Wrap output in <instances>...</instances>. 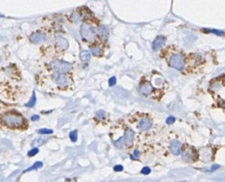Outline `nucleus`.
<instances>
[{"instance_id":"obj_1","label":"nucleus","mask_w":225,"mask_h":182,"mask_svg":"<svg viewBox=\"0 0 225 182\" xmlns=\"http://www.w3.org/2000/svg\"><path fill=\"white\" fill-rule=\"evenodd\" d=\"M1 125L10 130H26L28 120L17 111H6L0 114Z\"/></svg>"},{"instance_id":"obj_2","label":"nucleus","mask_w":225,"mask_h":182,"mask_svg":"<svg viewBox=\"0 0 225 182\" xmlns=\"http://www.w3.org/2000/svg\"><path fill=\"white\" fill-rule=\"evenodd\" d=\"M80 35L83 41L88 44L98 43V33L95 26L89 22H83L80 27Z\"/></svg>"},{"instance_id":"obj_3","label":"nucleus","mask_w":225,"mask_h":182,"mask_svg":"<svg viewBox=\"0 0 225 182\" xmlns=\"http://www.w3.org/2000/svg\"><path fill=\"white\" fill-rule=\"evenodd\" d=\"M134 140H135V133L134 131L129 128V127H126V130L124 131L123 135L119 137L118 139L113 140L112 142L114 144L117 149H123L125 148L127 149H130L132 147L133 143H134Z\"/></svg>"},{"instance_id":"obj_4","label":"nucleus","mask_w":225,"mask_h":182,"mask_svg":"<svg viewBox=\"0 0 225 182\" xmlns=\"http://www.w3.org/2000/svg\"><path fill=\"white\" fill-rule=\"evenodd\" d=\"M47 67L53 73L59 74H69L73 70V65L71 63L62 60H53L48 62Z\"/></svg>"},{"instance_id":"obj_5","label":"nucleus","mask_w":225,"mask_h":182,"mask_svg":"<svg viewBox=\"0 0 225 182\" xmlns=\"http://www.w3.org/2000/svg\"><path fill=\"white\" fill-rule=\"evenodd\" d=\"M50 79L59 88L65 89L71 86L73 83V80L71 76L68 74H59V73H52L50 75Z\"/></svg>"},{"instance_id":"obj_6","label":"nucleus","mask_w":225,"mask_h":182,"mask_svg":"<svg viewBox=\"0 0 225 182\" xmlns=\"http://www.w3.org/2000/svg\"><path fill=\"white\" fill-rule=\"evenodd\" d=\"M167 64L171 68L181 72L183 71L184 68H185L186 62L184 60V57L181 55L180 53H173L169 55Z\"/></svg>"},{"instance_id":"obj_7","label":"nucleus","mask_w":225,"mask_h":182,"mask_svg":"<svg viewBox=\"0 0 225 182\" xmlns=\"http://www.w3.org/2000/svg\"><path fill=\"white\" fill-rule=\"evenodd\" d=\"M181 159L187 164H194L198 160V152L191 146H183L181 150Z\"/></svg>"},{"instance_id":"obj_8","label":"nucleus","mask_w":225,"mask_h":182,"mask_svg":"<svg viewBox=\"0 0 225 182\" xmlns=\"http://www.w3.org/2000/svg\"><path fill=\"white\" fill-rule=\"evenodd\" d=\"M198 159L203 162V163H209L214 159V154H215V151L212 147H205L202 148L199 150H198Z\"/></svg>"},{"instance_id":"obj_9","label":"nucleus","mask_w":225,"mask_h":182,"mask_svg":"<svg viewBox=\"0 0 225 182\" xmlns=\"http://www.w3.org/2000/svg\"><path fill=\"white\" fill-rule=\"evenodd\" d=\"M153 127V121L147 116H141L137 120L136 128L140 132H148Z\"/></svg>"},{"instance_id":"obj_10","label":"nucleus","mask_w":225,"mask_h":182,"mask_svg":"<svg viewBox=\"0 0 225 182\" xmlns=\"http://www.w3.org/2000/svg\"><path fill=\"white\" fill-rule=\"evenodd\" d=\"M138 90H139V93L143 96H145V97H149L155 92V88L152 85V83L149 82V81H146V80L142 81L140 83Z\"/></svg>"},{"instance_id":"obj_11","label":"nucleus","mask_w":225,"mask_h":182,"mask_svg":"<svg viewBox=\"0 0 225 182\" xmlns=\"http://www.w3.org/2000/svg\"><path fill=\"white\" fill-rule=\"evenodd\" d=\"M70 46L69 42L66 38H62V37H58L55 40V48L56 52H58V53H62L65 51L68 50Z\"/></svg>"},{"instance_id":"obj_12","label":"nucleus","mask_w":225,"mask_h":182,"mask_svg":"<svg viewBox=\"0 0 225 182\" xmlns=\"http://www.w3.org/2000/svg\"><path fill=\"white\" fill-rule=\"evenodd\" d=\"M109 120V114L103 109H99L94 113L93 116V121L99 123L101 124L107 123Z\"/></svg>"},{"instance_id":"obj_13","label":"nucleus","mask_w":225,"mask_h":182,"mask_svg":"<svg viewBox=\"0 0 225 182\" xmlns=\"http://www.w3.org/2000/svg\"><path fill=\"white\" fill-rule=\"evenodd\" d=\"M183 148V145L177 139L172 140L169 144V150L174 155H179L181 154V150Z\"/></svg>"},{"instance_id":"obj_14","label":"nucleus","mask_w":225,"mask_h":182,"mask_svg":"<svg viewBox=\"0 0 225 182\" xmlns=\"http://www.w3.org/2000/svg\"><path fill=\"white\" fill-rule=\"evenodd\" d=\"M90 52L91 53L93 54L94 57H102L104 53V47L102 44H100V43H96V44H93V45L90 46Z\"/></svg>"},{"instance_id":"obj_15","label":"nucleus","mask_w":225,"mask_h":182,"mask_svg":"<svg viewBox=\"0 0 225 182\" xmlns=\"http://www.w3.org/2000/svg\"><path fill=\"white\" fill-rule=\"evenodd\" d=\"M166 43V38L164 36H159L156 38L154 39L153 43H152V49L153 51H159L160 50Z\"/></svg>"},{"instance_id":"obj_16","label":"nucleus","mask_w":225,"mask_h":182,"mask_svg":"<svg viewBox=\"0 0 225 182\" xmlns=\"http://www.w3.org/2000/svg\"><path fill=\"white\" fill-rule=\"evenodd\" d=\"M29 39L32 44H40L45 40V35L38 31V32L31 34Z\"/></svg>"},{"instance_id":"obj_17","label":"nucleus","mask_w":225,"mask_h":182,"mask_svg":"<svg viewBox=\"0 0 225 182\" xmlns=\"http://www.w3.org/2000/svg\"><path fill=\"white\" fill-rule=\"evenodd\" d=\"M97 33H98V38L101 41H106L108 39L109 32L104 26H100L99 28L97 29Z\"/></svg>"},{"instance_id":"obj_18","label":"nucleus","mask_w":225,"mask_h":182,"mask_svg":"<svg viewBox=\"0 0 225 182\" xmlns=\"http://www.w3.org/2000/svg\"><path fill=\"white\" fill-rule=\"evenodd\" d=\"M79 58L82 61H88L91 59V52L89 51H82L79 53Z\"/></svg>"},{"instance_id":"obj_19","label":"nucleus","mask_w":225,"mask_h":182,"mask_svg":"<svg viewBox=\"0 0 225 182\" xmlns=\"http://www.w3.org/2000/svg\"><path fill=\"white\" fill-rule=\"evenodd\" d=\"M47 139H44V138L36 139H34V141L32 142V146H34V148H38L39 146L44 145V144L46 142Z\"/></svg>"},{"instance_id":"obj_20","label":"nucleus","mask_w":225,"mask_h":182,"mask_svg":"<svg viewBox=\"0 0 225 182\" xmlns=\"http://www.w3.org/2000/svg\"><path fill=\"white\" fill-rule=\"evenodd\" d=\"M36 102H37V97H36V94L33 92V94H32V96H31V98L29 99V101L25 104V107H27V108H32L35 106L36 104Z\"/></svg>"},{"instance_id":"obj_21","label":"nucleus","mask_w":225,"mask_h":182,"mask_svg":"<svg viewBox=\"0 0 225 182\" xmlns=\"http://www.w3.org/2000/svg\"><path fill=\"white\" fill-rule=\"evenodd\" d=\"M42 166H43V163H42V162H36L31 167H29V168H28L27 170H25L24 172H27V171H33V170H38L39 168H41Z\"/></svg>"},{"instance_id":"obj_22","label":"nucleus","mask_w":225,"mask_h":182,"mask_svg":"<svg viewBox=\"0 0 225 182\" xmlns=\"http://www.w3.org/2000/svg\"><path fill=\"white\" fill-rule=\"evenodd\" d=\"M38 133L40 135H49V134H52V133H54V131L50 130V129H46V128H42V129L39 130Z\"/></svg>"},{"instance_id":"obj_23","label":"nucleus","mask_w":225,"mask_h":182,"mask_svg":"<svg viewBox=\"0 0 225 182\" xmlns=\"http://www.w3.org/2000/svg\"><path fill=\"white\" fill-rule=\"evenodd\" d=\"M70 139L71 140L72 142H77V131L74 130L70 133Z\"/></svg>"},{"instance_id":"obj_24","label":"nucleus","mask_w":225,"mask_h":182,"mask_svg":"<svg viewBox=\"0 0 225 182\" xmlns=\"http://www.w3.org/2000/svg\"><path fill=\"white\" fill-rule=\"evenodd\" d=\"M39 149L38 148H33V149H31L29 152H28V156L29 157H33L34 155H36V154L39 153Z\"/></svg>"},{"instance_id":"obj_25","label":"nucleus","mask_w":225,"mask_h":182,"mask_svg":"<svg viewBox=\"0 0 225 182\" xmlns=\"http://www.w3.org/2000/svg\"><path fill=\"white\" fill-rule=\"evenodd\" d=\"M116 83H117V77H111L109 79V86L110 87H112L114 86Z\"/></svg>"},{"instance_id":"obj_26","label":"nucleus","mask_w":225,"mask_h":182,"mask_svg":"<svg viewBox=\"0 0 225 182\" xmlns=\"http://www.w3.org/2000/svg\"><path fill=\"white\" fill-rule=\"evenodd\" d=\"M150 171H151V170H150L149 167H143V170L141 171V173L144 174V175H148V174L150 173Z\"/></svg>"},{"instance_id":"obj_27","label":"nucleus","mask_w":225,"mask_h":182,"mask_svg":"<svg viewBox=\"0 0 225 182\" xmlns=\"http://www.w3.org/2000/svg\"><path fill=\"white\" fill-rule=\"evenodd\" d=\"M175 122V118L174 116H169V117L166 119V124H173Z\"/></svg>"},{"instance_id":"obj_28","label":"nucleus","mask_w":225,"mask_h":182,"mask_svg":"<svg viewBox=\"0 0 225 182\" xmlns=\"http://www.w3.org/2000/svg\"><path fill=\"white\" fill-rule=\"evenodd\" d=\"M123 169H124V167L120 164H118V165H115L114 166V168H113V170L115 171H123Z\"/></svg>"},{"instance_id":"obj_29","label":"nucleus","mask_w":225,"mask_h":182,"mask_svg":"<svg viewBox=\"0 0 225 182\" xmlns=\"http://www.w3.org/2000/svg\"><path fill=\"white\" fill-rule=\"evenodd\" d=\"M31 120H32V121H38V120H39V116L34 115V116H31Z\"/></svg>"},{"instance_id":"obj_30","label":"nucleus","mask_w":225,"mask_h":182,"mask_svg":"<svg viewBox=\"0 0 225 182\" xmlns=\"http://www.w3.org/2000/svg\"><path fill=\"white\" fill-rule=\"evenodd\" d=\"M66 182H76L75 179H67Z\"/></svg>"},{"instance_id":"obj_31","label":"nucleus","mask_w":225,"mask_h":182,"mask_svg":"<svg viewBox=\"0 0 225 182\" xmlns=\"http://www.w3.org/2000/svg\"><path fill=\"white\" fill-rule=\"evenodd\" d=\"M182 182H188V181H182Z\"/></svg>"}]
</instances>
